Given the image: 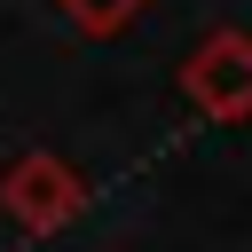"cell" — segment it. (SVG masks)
Instances as JSON below:
<instances>
[{"mask_svg":"<svg viewBox=\"0 0 252 252\" xmlns=\"http://www.w3.org/2000/svg\"><path fill=\"white\" fill-rule=\"evenodd\" d=\"M0 213H8L24 236H63V228L87 213V181H79V165H63L55 150H24V158L0 173Z\"/></svg>","mask_w":252,"mask_h":252,"instance_id":"1","label":"cell"},{"mask_svg":"<svg viewBox=\"0 0 252 252\" xmlns=\"http://www.w3.org/2000/svg\"><path fill=\"white\" fill-rule=\"evenodd\" d=\"M181 102L213 126H244L252 118V39L244 32H213L189 63H181Z\"/></svg>","mask_w":252,"mask_h":252,"instance_id":"2","label":"cell"},{"mask_svg":"<svg viewBox=\"0 0 252 252\" xmlns=\"http://www.w3.org/2000/svg\"><path fill=\"white\" fill-rule=\"evenodd\" d=\"M142 8H150V0H55V16H63L71 32H87V39H126V32L142 24Z\"/></svg>","mask_w":252,"mask_h":252,"instance_id":"3","label":"cell"}]
</instances>
